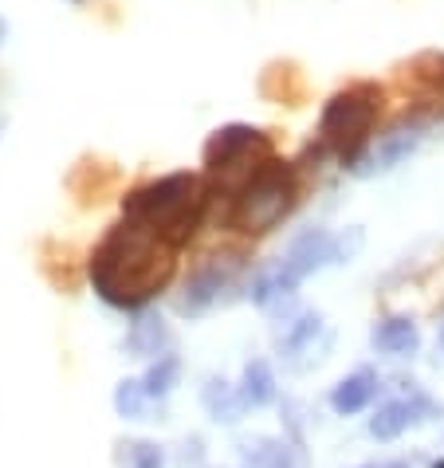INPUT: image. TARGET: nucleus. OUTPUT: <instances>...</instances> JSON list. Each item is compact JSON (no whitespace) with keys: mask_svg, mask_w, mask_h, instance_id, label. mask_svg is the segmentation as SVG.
Wrapping results in <instances>:
<instances>
[{"mask_svg":"<svg viewBox=\"0 0 444 468\" xmlns=\"http://www.w3.org/2000/svg\"><path fill=\"white\" fill-rule=\"evenodd\" d=\"M174 271L177 249L130 220L114 225L90 256V283L111 307H142L174 280Z\"/></svg>","mask_w":444,"mask_h":468,"instance_id":"1","label":"nucleus"},{"mask_svg":"<svg viewBox=\"0 0 444 468\" xmlns=\"http://www.w3.org/2000/svg\"><path fill=\"white\" fill-rule=\"evenodd\" d=\"M208 209V189L197 174H165L158 181H146L134 193L122 197V217L130 225L153 232L169 249H185L193 232L201 229V217Z\"/></svg>","mask_w":444,"mask_h":468,"instance_id":"2","label":"nucleus"},{"mask_svg":"<svg viewBox=\"0 0 444 468\" xmlns=\"http://www.w3.org/2000/svg\"><path fill=\"white\" fill-rule=\"evenodd\" d=\"M299 201V174L295 165L280 158H268L259 170L240 186L228 209V229L244 232V237H264L280 225V220L295 209Z\"/></svg>","mask_w":444,"mask_h":468,"instance_id":"3","label":"nucleus"},{"mask_svg":"<svg viewBox=\"0 0 444 468\" xmlns=\"http://www.w3.org/2000/svg\"><path fill=\"white\" fill-rule=\"evenodd\" d=\"M271 158V138L256 126L232 122L205 142V170L220 189L240 193V186Z\"/></svg>","mask_w":444,"mask_h":468,"instance_id":"4","label":"nucleus"},{"mask_svg":"<svg viewBox=\"0 0 444 468\" xmlns=\"http://www.w3.org/2000/svg\"><path fill=\"white\" fill-rule=\"evenodd\" d=\"M382 111V90L370 87V83H358V87H346L322 107V119H319V138L326 150L343 154V158H354V154L365 146L374 130V119Z\"/></svg>","mask_w":444,"mask_h":468,"instance_id":"5","label":"nucleus"},{"mask_svg":"<svg viewBox=\"0 0 444 468\" xmlns=\"http://www.w3.org/2000/svg\"><path fill=\"white\" fill-rule=\"evenodd\" d=\"M228 283H232V264H228V260H213V264L197 268L189 276L181 299H177V311H181V315H205V311L217 303L220 292H225Z\"/></svg>","mask_w":444,"mask_h":468,"instance_id":"6","label":"nucleus"},{"mask_svg":"<svg viewBox=\"0 0 444 468\" xmlns=\"http://www.w3.org/2000/svg\"><path fill=\"white\" fill-rule=\"evenodd\" d=\"M326 264H334V237L326 229L299 232V237L291 240V249H287V256H283V268L291 271L295 280L315 276V271L326 268Z\"/></svg>","mask_w":444,"mask_h":468,"instance_id":"7","label":"nucleus"},{"mask_svg":"<svg viewBox=\"0 0 444 468\" xmlns=\"http://www.w3.org/2000/svg\"><path fill=\"white\" fill-rule=\"evenodd\" d=\"M370 343H374V350H382V355L405 358V355H413V350L421 346V331H417L413 319L389 315V319H382V323H374Z\"/></svg>","mask_w":444,"mask_h":468,"instance_id":"8","label":"nucleus"},{"mask_svg":"<svg viewBox=\"0 0 444 468\" xmlns=\"http://www.w3.org/2000/svg\"><path fill=\"white\" fill-rule=\"evenodd\" d=\"M417 142H421V130L409 126V130H394V134H386L382 142L374 146V154L365 158L362 165H354V174H374V170H394L397 162H405L409 154L417 150Z\"/></svg>","mask_w":444,"mask_h":468,"instance_id":"9","label":"nucleus"},{"mask_svg":"<svg viewBox=\"0 0 444 468\" xmlns=\"http://www.w3.org/2000/svg\"><path fill=\"white\" fill-rule=\"evenodd\" d=\"M377 394V374L374 370H354L350 378H343L331 389V410L338 418H350V413H362Z\"/></svg>","mask_w":444,"mask_h":468,"instance_id":"10","label":"nucleus"},{"mask_svg":"<svg viewBox=\"0 0 444 468\" xmlns=\"http://www.w3.org/2000/svg\"><path fill=\"white\" fill-rule=\"evenodd\" d=\"M130 358H162L169 355V327L158 315H138L134 327L126 335Z\"/></svg>","mask_w":444,"mask_h":468,"instance_id":"11","label":"nucleus"},{"mask_svg":"<svg viewBox=\"0 0 444 468\" xmlns=\"http://www.w3.org/2000/svg\"><path fill=\"white\" fill-rule=\"evenodd\" d=\"M417 406H421V398H417V401H386V406L370 418V437H377V441L401 437L413 421H421V418H417Z\"/></svg>","mask_w":444,"mask_h":468,"instance_id":"12","label":"nucleus"},{"mask_svg":"<svg viewBox=\"0 0 444 468\" xmlns=\"http://www.w3.org/2000/svg\"><path fill=\"white\" fill-rule=\"evenodd\" d=\"M240 401L244 406H252V410H259V406H268V401H276V374H271V367L264 358H252L244 367V378H240Z\"/></svg>","mask_w":444,"mask_h":468,"instance_id":"13","label":"nucleus"},{"mask_svg":"<svg viewBox=\"0 0 444 468\" xmlns=\"http://www.w3.org/2000/svg\"><path fill=\"white\" fill-rule=\"evenodd\" d=\"M295 288H299V280L283 264H276V268L259 271V276L252 280V292H248V299H252L256 307H271V303H283V299L291 295Z\"/></svg>","mask_w":444,"mask_h":468,"instance_id":"14","label":"nucleus"},{"mask_svg":"<svg viewBox=\"0 0 444 468\" xmlns=\"http://www.w3.org/2000/svg\"><path fill=\"white\" fill-rule=\"evenodd\" d=\"M201 401H205V410H208V418L213 421H240V410H244V401L237 394V386H228L225 378H208L205 389H201Z\"/></svg>","mask_w":444,"mask_h":468,"instance_id":"15","label":"nucleus"},{"mask_svg":"<svg viewBox=\"0 0 444 468\" xmlns=\"http://www.w3.org/2000/svg\"><path fill=\"white\" fill-rule=\"evenodd\" d=\"M319 331H322V315H319V311L299 315L291 327H287V335H283V358H299V355H307V350H315Z\"/></svg>","mask_w":444,"mask_h":468,"instance_id":"16","label":"nucleus"},{"mask_svg":"<svg viewBox=\"0 0 444 468\" xmlns=\"http://www.w3.org/2000/svg\"><path fill=\"white\" fill-rule=\"evenodd\" d=\"M181 378V358L177 355H162V358H153L150 362V370H146V378H142V389H146V398H169L174 394V386Z\"/></svg>","mask_w":444,"mask_h":468,"instance_id":"17","label":"nucleus"},{"mask_svg":"<svg viewBox=\"0 0 444 468\" xmlns=\"http://www.w3.org/2000/svg\"><path fill=\"white\" fill-rule=\"evenodd\" d=\"M248 461H252V468H299L287 441H271V437H259L256 445H248Z\"/></svg>","mask_w":444,"mask_h":468,"instance_id":"18","label":"nucleus"},{"mask_svg":"<svg viewBox=\"0 0 444 468\" xmlns=\"http://www.w3.org/2000/svg\"><path fill=\"white\" fill-rule=\"evenodd\" d=\"M146 401L150 398L138 378H126L114 389V410H119V418H126V421H146Z\"/></svg>","mask_w":444,"mask_h":468,"instance_id":"19","label":"nucleus"},{"mask_svg":"<svg viewBox=\"0 0 444 468\" xmlns=\"http://www.w3.org/2000/svg\"><path fill=\"white\" fill-rule=\"evenodd\" d=\"M362 240H365L362 229L338 232V237H334V264H346V260H354V256L362 252Z\"/></svg>","mask_w":444,"mask_h":468,"instance_id":"20","label":"nucleus"},{"mask_svg":"<svg viewBox=\"0 0 444 468\" xmlns=\"http://www.w3.org/2000/svg\"><path fill=\"white\" fill-rule=\"evenodd\" d=\"M130 468H165L162 449L150 445V441H138V445H130Z\"/></svg>","mask_w":444,"mask_h":468,"instance_id":"21","label":"nucleus"},{"mask_svg":"<svg viewBox=\"0 0 444 468\" xmlns=\"http://www.w3.org/2000/svg\"><path fill=\"white\" fill-rule=\"evenodd\" d=\"M5 36H8V20L0 16V44H5Z\"/></svg>","mask_w":444,"mask_h":468,"instance_id":"22","label":"nucleus"},{"mask_svg":"<svg viewBox=\"0 0 444 468\" xmlns=\"http://www.w3.org/2000/svg\"><path fill=\"white\" fill-rule=\"evenodd\" d=\"M377 468H409L405 461H389V464H377Z\"/></svg>","mask_w":444,"mask_h":468,"instance_id":"23","label":"nucleus"},{"mask_svg":"<svg viewBox=\"0 0 444 468\" xmlns=\"http://www.w3.org/2000/svg\"><path fill=\"white\" fill-rule=\"evenodd\" d=\"M433 83H437V90H440V95H444V71L437 75V80H433Z\"/></svg>","mask_w":444,"mask_h":468,"instance_id":"24","label":"nucleus"},{"mask_svg":"<svg viewBox=\"0 0 444 468\" xmlns=\"http://www.w3.org/2000/svg\"><path fill=\"white\" fill-rule=\"evenodd\" d=\"M440 346H444V323H440Z\"/></svg>","mask_w":444,"mask_h":468,"instance_id":"25","label":"nucleus"},{"mask_svg":"<svg viewBox=\"0 0 444 468\" xmlns=\"http://www.w3.org/2000/svg\"><path fill=\"white\" fill-rule=\"evenodd\" d=\"M433 468H444V461H437V464H433Z\"/></svg>","mask_w":444,"mask_h":468,"instance_id":"26","label":"nucleus"},{"mask_svg":"<svg viewBox=\"0 0 444 468\" xmlns=\"http://www.w3.org/2000/svg\"><path fill=\"white\" fill-rule=\"evenodd\" d=\"M362 468H377V464H362Z\"/></svg>","mask_w":444,"mask_h":468,"instance_id":"27","label":"nucleus"},{"mask_svg":"<svg viewBox=\"0 0 444 468\" xmlns=\"http://www.w3.org/2000/svg\"><path fill=\"white\" fill-rule=\"evenodd\" d=\"M71 5H83V0H71Z\"/></svg>","mask_w":444,"mask_h":468,"instance_id":"28","label":"nucleus"}]
</instances>
